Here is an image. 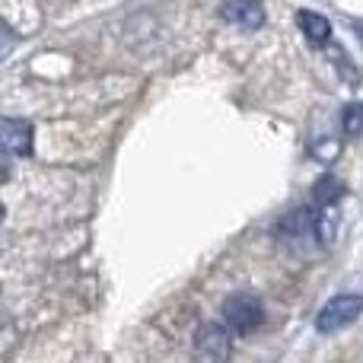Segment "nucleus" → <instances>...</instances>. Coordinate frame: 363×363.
<instances>
[{
    "instance_id": "f257e3e1",
    "label": "nucleus",
    "mask_w": 363,
    "mask_h": 363,
    "mask_svg": "<svg viewBox=\"0 0 363 363\" xmlns=\"http://www.w3.org/2000/svg\"><path fill=\"white\" fill-rule=\"evenodd\" d=\"M360 313H363V296L360 294H338L322 306L319 315H315V328H319L322 335L341 332V328H347L351 322H357Z\"/></svg>"
},
{
    "instance_id": "f03ea898",
    "label": "nucleus",
    "mask_w": 363,
    "mask_h": 363,
    "mask_svg": "<svg viewBox=\"0 0 363 363\" xmlns=\"http://www.w3.org/2000/svg\"><path fill=\"white\" fill-rule=\"evenodd\" d=\"M223 322L230 325V332L236 335H252L264 322V309L255 296L249 294H233L223 303Z\"/></svg>"
},
{
    "instance_id": "7ed1b4c3",
    "label": "nucleus",
    "mask_w": 363,
    "mask_h": 363,
    "mask_svg": "<svg viewBox=\"0 0 363 363\" xmlns=\"http://www.w3.org/2000/svg\"><path fill=\"white\" fill-rule=\"evenodd\" d=\"M233 351L230 341V328L220 325V322H204V325L194 332V354L204 363H226Z\"/></svg>"
},
{
    "instance_id": "20e7f679",
    "label": "nucleus",
    "mask_w": 363,
    "mask_h": 363,
    "mask_svg": "<svg viewBox=\"0 0 363 363\" xmlns=\"http://www.w3.org/2000/svg\"><path fill=\"white\" fill-rule=\"evenodd\" d=\"M32 131L29 121L23 118H4V128H0V140H4V150L13 153V157H29L32 153Z\"/></svg>"
},
{
    "instance_id": "39448f33",
    "label": "nucleus",
    "mask_w": 363,
    "mask_h": 363,
    "mask_svg": "<svg viewBox=\"0 0 363 363\" xmlns=\"http://www.w3.org/2000/svg\"><path fill=\"white\" fill-rule=\"evenodd\" d=\"M220 13H223V19L242 26V29H262L264 26V6L258 0H226Z\"/></svg>"
},
{
    "instance_id": "423d86ee",
    "label": "nucleus",
    "mask_w": 363,
    "mask_h": 363,
    "mask_svg": "<svg viewBox=\"0 0 363 363\" xmlns=\"http://www.w3.org/2000/svg\"><path fill=\"white\" fill-rule=\"evenodd\" d=\"M315 220H319V211H313V207H300V211H294L290 217L281 220V236L303 239L306 233L315 236Z\"/></svg>"
},
{
    "instance_id": "0eeeda50",
    "label": "nucleus",
    "mask_w": 363,
    "mask_h": 363,
    "mask_svg": "<svg viewBox=\"0 0 363 363\" xmlns=\"http://www.w3.org/2000/svg\"><path fill=\"white\" fill-rule=\"evenodd\" d=\"M296 26H300V32L313 45H325L328 35H332V23H328L322 13H313V10H300V13H296Z\"/></svg>"
},
{
    "instance_id": "6e6552de",
    "label": "nucleus",
    "mask_w": 363,
    "mask_h": 363,
    "mask_svg": "<svg viewBox=\"0 0 363 363\" xmlns=\"http://www.w3.org/2000/svg\"><path fill=\"white\" fill-rule=\"evenodd\" d=\"M341 194H345V185H341L338 179H332V176H322L319 182H315V188H313L315 204H322V207H332Z\"/></svg>"
},
{
    "instance_id": "1a4fd4ad",
    "label": "nucleus",
    "mask_w": 363,
    "mask_h": 363,
    "mask_svg": "<svg viewBox=\"0 0 363 363\" xmlns=\"http://www.w3.org/2000/svg\"><path fill=\"white\" fill-rule=\"evenodd\" d=\"M335 223H338V213H335V207H322L319 220H315V242H319V245L332 242V239H335Z\"/></svg>"
},
{
    "instance_id": "9d476101",
    "label": "nucleus",
    "mask_w": 363,
    "mask_h": 363,
    "mask_svg": "<svg viewBox=\"0 0 363 363\" xmlns=\"http://www.w3.org/2000/svg\"><path fill=\"white\" fill-rule=\"evenodd\" d=\"M345 134L347 138H357L363 134V102H351V106L345 108Z\"/></svg>"
},
{
    "instance_id": "9b49d317",
    "label": "nucleus",
    "mask_w": 363,
    "mask_h": 363,
    "mask_svg": "<svg viewBox=\"0 0 363 363\" xmlns=\"http://www.w3.org/2000/svg\"><path fill=\"white\" fill-rule=\"evenodd\" d=\"M338 150H341L338 140H319V144L313 147V157H319V160H325V163H328V160L338 157Z\"/></svg>"
}]
</instances>
